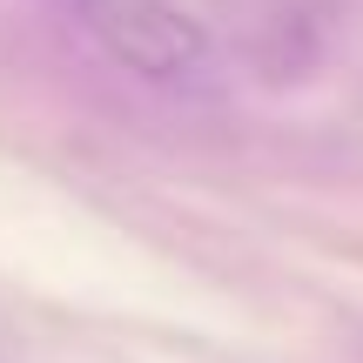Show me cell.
Here are the masks:
<instances>
[{"mask_svg": "<svg viewBox=\"0 0 363 363\" xmlns=\"http://www.w3.org/2000/svg\"><path fill=\"white\" fill-rule=\"evenodd\" d=\"M81 7H88V27L121 61L155 81H195L208 67V34L175 0H81Z\"/></svg>", "mask_w": 363, "mask_h": 363, "instance_id": "6da1fadb", "label": "cell"}]
</instances>
